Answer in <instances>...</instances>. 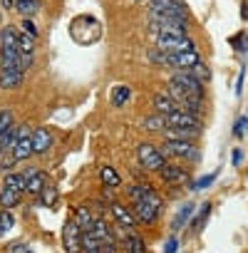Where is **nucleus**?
I'll use <instances>...</instances> for the list:
<instances>
[{"instance_id":"13","label":"nucleus","mask_w":248,"mask_h":253,"mask_svg":"<svg viewBox=\"0 0 248 253\" xmlns=\"http://www.w3.org/2000/svg\"><path fill=\"white\" fill-rule=\"evenodd\" d=\"M159 176H162V181L169 184V186H179V184L189 181V174H186L181 167H174V164H164V167L159 169Z\"/></svg>"},{"instance_id":"28","label":"nucleus","mask_w":248,"mask_h":253,"mask_svg":"<svg viewBox=\"0 0 248 253\" xmlns=\"http://www.w3.org/2000/svg\"><path fill=\"white\" fill-rule=\"evenodd\" d=\"M33 52H35V38H30V35H20V55H28V57H33Z\"/></svg>"},{"instance_id":"17","label":"nucleus","mask_w":248,"mask_h":253,"mask_svg":"<svg viewBox=\"0 0 248 253\" xmlns=\"http://www.w3.org/2000/svg\"><path fill=\"white\" fill-rule=\"evenodd\" d=\"M23 201V191H15V189H0V206H3V209H15L18 204Z\"/></svg>"},{"instance_id":"12","label":"nucleus","mask_w":248,"mask_h":253,"mask_svg":"<svg viewBox=\"0 0 248 253\" xmlns=\"http://www.w3.org/2000/svg\"><path fill=\"white\" fill-rule=\"evenodd\" d=\"M171 80H176L184 89H189L191 94H196V97H204V82L199 80V77H194L189 70H179Z\"/></svg>"},{"instance_id":"11","label":"nucleus","mask_w":248,"mask_h":253,"mask_svg":"<svg viewBox=\"0 0 248 253\" xmlns=\"http://www.w3.org/2000/svg\"><path fill=\"white\" fill-rule=\"evenodd\" d=\"M201 57L196 50H186V52H176V55H166V65L176 67V70H191L194 65H199Z\"/></svg>"},{"instance_id":"1","label":"nucleus","mask_w":248,"mask_h":253,"mask_svg":"<svg viewBox=\"0 0 248 253\" xmlns=\"http://www.w3.org/2000/svg\"><path fill=\"white\" fill-rule=\"evenodd\" d=\"M134 216H137V221H142V223H154L157 218H159V211H162V199L157 196V191H152L144 201H134Z\"/></svg>"},{"instance_id":"35","label":"nucleus","mask_w":248,"mask_h":253,"mask_svg":"<svg viewBox=\"0 0 248 253\" xmlns=\"http://www.w3.org/2000/svg\"><path fill=\"white\" fill-rule=\"evenodd\" d=\"M216 176H218V171H213V174H208V176H201L199 181H194L191 189H206V186H211V184L216 181Z\"/></svg>"},{"instance_id":"16","label":"nucleus","mask_w":248,"mask_h":253,"mask_svg":"<svg viewBox=\"0 0 248 253\" xmlns=\"http://www.w3.org/2000/svg\"><path fill=\"white\" fill-rule=\"evenodd\" d=\"M122 246H124V253H147L144 238H142V236H137L134 231H127V233H124Z\"/></svg>"},{"instance_id":"26","label":"nucleus","mask_w":248,"mask_h":253,"mask_svg":"<svg viewBox=\"0 0 248 253\" xmlns=\"http://www.w3.org/2000/svg\"><path fill=\"white\" fill-rule=\"evenodd\" d=\"M82 251L84 253H102V241L92 233H82Z\"/></svg>"},{"instance_id":"30","label":"nucleus","mask_w":248,"mask_h":253,"mask_svg":"<svg viewBox=\"0 0 248 253\" xmlns=\"http://www.w3.org/2000/svg\"><path fill=\"white\" fill-rule=\"evenodd\" d=\"M189 72H191L194 77H199L201 82H208V80H211V70H208V67H206L204 62H199V65H194V67H191Z\"/></svg>"},{"instance_id":"25","label":"nucleus","mask_w":248,"mask_h":253,"mask_svg":"<svg viewBox=\"0 0 248 253\" xmlns=\"http://www.w3.org/2000/svg\"><path fill=\"white\" fill-rule=\"evenodd\" d=\"M38 8H40L38 0H15V10H18L23 18H33V15L38 13Z\"/></svg>"},{"instance_id":"21","label":"nucleus","mask_w":248,"mask_h":253,"mask_svg":"<svg viewBox=\"0 0 248 253\" xmlns=\"http://www.w3.org/2000/svg\"><path fill=\"white\" fill-rule=\"evenodd\" d=\"M75 221L80 223L82 233H89V231H92V223H94V216L89 213V209H87V206H80V209H77V213H75Z\"/></svg>"},{"instance_id":"39","label":"nucleus","mask_w":248,"mask_h":253,"mask_svg":"<svg viewBox=\"0 0 248 253\" xmlns=\"http://www.w3.org/2000/svg\"><path fill=\"white\" fill-rule=\"evenodd\" d=\"M176 246H179V243H176V238H169V241H166L164 253H176Z\"/></svg>"},{"instance_id":"19","label":"nucleus","mask_w":248,"mask_h":253,"mask_svg":"<svg viewBox=\"0 0 248 253\" xmlns=\"http://www.w3.org/2000/svg\"><path fill=\"white\" fill-rule=\"evenodd\" d=\"M99 179H102V184H104L107 189H117V186L122 184V176L117 174L114 167H102V169H99Z\"/></svg>"},{"instance_id":"23","label":"nucleus","mask_w":248,"mask_h":253,"mask_svg":"<svg viewBox=\"0 0 248 253\" xmlns=\"http://www.w3.org/2000/svg\"><path fill=\"white\" fill-rule=\"evenodd\" d=\"M25 184H28L25 174H5V179H3L5 189H15V191H23V194H25Z\"/></svg>"},{"instance_id":"22","label":"nucleus","mask_w":248,"mask_h":253,"mask_svg":"<svg viewBox=\"0 0 248 253\" xmlns=\"http://www.w3.org/2000/svg\"><path fill=\"white\" fill-rule=\"evenodd\" d=\"M129 99H132V89L127 84H117L114 87V92H112V104L114 107H124Z\"/></svg>"},{"instance_id":"5","label":"nucleus","mask_w":248,"mask_h":253,"mask_svg":"<svg viewBox=\"0 0 248 253\" xmlns=\"http://www.w3.org/2000/svg\"><path fill=\"white\" fill-rule=\"evenodd\" d=\"M157 50L166 52V55H176V52H186V50H196L194 42L189 38H179V35H157Z\"/></svg>"},{"instance_id":"36","label":"nucleus","mask_w":248,"mask_h":253,"mask_svg":"<svg viewBox=\"0 0 248 253\" xmlns=\"http://www.w3.org/2000/svg\"><path fill=\"white\" fill-rule=\"evenodd\" d=\"M23 33L30 35V38H38V28H35V23L30 18H23Z\"/></svg>"},{"instance_id":"2","label":"nucleus","mask_w":248,"mask_h":253,"mask_svg":"<svg viewBox=\"0 0 248 253\" xmlns=\"http://www.w3.org/2000/svg\"><path fill=\"white\" fill-rule=\"evenodd\" d=\"M20 57V35L13 28H3V40H0V65L18 62Z\"/></svg>"},{"instance_id":"20","label":"nucleus","mask_w":248,"mask_h":253,"mask_svg":"<svg viewBox=\"0 0 248 253\" xmlns=\"http://www.w3.org/2000/svg\"><path fill=\"white\" fill-rule=\"evenodd\" d=\"M18 137H20V126H10V129H8L3 137H0V152H3V154L13 152V147H15Z\"/></svg>"},{"instance_id":"24","label":"nucleus","mask_w":248,"mask_h":253,"mask_svg":"<svg viewBox=\"0 0 248 253\" xmlns=\"http://www.w3.org/2000/svg\"><path fill=\"white\" fill-rule=\"evenodd\" d=\"M194 211H196V206H194L191 201H189V204H184V206H181V211L176 213V218H174V226H171V228H174V231H181V228H184V223L194 216Z\"/></svg>"},{"instance_id":"32","label":"nucleus","mask_w":248,"mask_h":253,"mask_svg":"<svg viewBox=\"0 0 248 253\" xmlns=\"http://www.w3.org/2000/svg\"><path fill=\"white\" fill-rule=\"evenodd\" d=\"M10 126H13V112L10 109H3V112H0V137H3Z\"/></svg>"},{"instance_id":"33","label":"nucleus","mask_w":248,"mask_h":253,"mask_svg":"<svg viewBox=\"0 0 248 253\" xmlns=\"http://www.w3.org/2000/svg\"><path fill=\"white\" fill-rule=\"evenodd\" d=\"M0 223H3V233H8V231L15 226V218H13V213H10L8 209L0 211Z\"/></svg>"},{"instance_id":"15","label":"nucleus","mask_w":248,"mask_h":253,"mask_svg":"<svg viewBox=\"0 0 248 253\" xmlns=\"http://www.w3.org/2000/svg\"><path fill=\"white\" fill-rule=\"evenodd\" d=\"M25 176H28L25 191H28L30 196H40L42 189L47 186V174H45V171H28Z\"/></svg>"},{"instance_id":"43","label":"nucleus","mask_w":248,"mask_h":253,"mask_svg":"<svg viewBox=\"0 0 248 253\" xmlns=\"http://www.w3.org/2000/svg\"><path fill=\"white\" fill-rule=\"evenodd\" d=\"M0 236H3V223H0Z\"/></svg>"},{"instance_id":"31","label":"nucleus","mask_w":248,"mask_h":253,"mask_svg":"<svg viewBox=\"0 0 248 253\" xmlns=\"http://www.w3.org/2000/svg\"><path fill=\"white\" fill-rule=\"evenodd\" d=\"M208 216H211V204H204V206H201V213H199L196 221H194V231H201L204 223L208 221Z\"/></svg>"},{"instance_id":"37","label":"nucleus","mask_w":248,"mask_h":253,"mask_svg":"<svg viewBox=\"0 0 248 253\" xmlns=\"http://www.w3.org/2000/svg\"><path fill=\"white\" fill-rule=\"evenodd\" d=\"M246 132H248V117H243V119H238V122H236L233 134H236V137H243Z\"/></svg>"},{"instance_id":"14","label":"nucleus","mask_w":248,"mask_h":253,"mask_svg":"<svg viewBox=\"0 0 248 253\" xmlns=\"http://www.w3.org/2000/svg\"><path fill=\"white\" fill-rule=\"evenodd\" d=\"M50 147H52V134L45 129V126H38V129L33 132V149H35V154L42 157V154L50 152Z\"/></svg>"},{"instance_id":"3","label":"nucleus","mask_w":248,"mask_h":253,"mask_svg":"<svg viewBox=\"0 0 248 253\" xmlns=\"http://www.w3.org/2000/svg\"><path fill=\"white\" fill-rule=\"evenodd\" d=\"M147 8H149V15H166V18H179V20L189 18L181 0H147Z\"/></svg>"},{"instance_id":"18","label":"nucleus","mask_w":248,"mask_h":253,"mask_svg":"<svg viewBox=\"0 0 248 253\" xmlns=\"http://www.w3.org/2000/svg\"><path fill=\"white\" fill-rule=\"evenodd\" d=\"M154 107H157V112L164 114V117H169L171 112L179 109V104H176L169 94H154Z\"/></svg>"},{"instance_id":"9","label":"nucleus","mask_w":248,"mask_h":253,"mask_svg":"<svg viewBox=\"0 0 248 253\" xmlns=\"http://www.w3.org/2000/svg\"><path fill=\"white\" fill-rule=\"evenodd\" d=\"M109 211H112V216H114V221H117V226H122L124 231H134L137 228V216H134V211H129L124 204H119V201H112V206H109Z\"/></svg>"},{"instance_id":"34","label":"nucleus","mask_w":248,"mask_h":253,"mask_svg":"<svg viewBox=\"0 0 248 253\" xmlns=\"http://www.w3.org/2000/svg\"><path fill=\"white\" fill-rule=\"evenodd\" d=\"M15 162H18V159L13 157V152L3 154V159H0V171H5V174H8V171H10V169L15 167Z\"/></svg>"},{"instance_id":"41","label":"nucleus","mask_w":248,"mask_h":253,"mask_svg":"<svg viewBox=\"0 0 248 253\" xmlns=\"http://www.w3.org/2000/svg\"><path fill=\"white\" fill-rule=\"evenodd\" d=\"M243 77H246V70H241V75H238V87H236V94H241V89H243Z\"/></svg>"},{"instance_id":"10","label":"nucleus","mask_w":248,"mask_h":253,"mask_svg":"<svg viewBox=\"0 0 248 253\" xmlns=\"http://www.w3.org/2000/svg\"><path fill=\"white\" fill-rule=\"evenodd\" d=\"M33 154H35V149H33V134L28 132L25 124H20V137H18V142L13 147V157L18 162H23V159H30Z\"/></svg>"},{"instance_id":"40","label":"nucleus","mask_w":248,"mask_h":253,"mask_svg":"<svg viewBox=\"0 0 248 253\" xmlns=\"http://www.w3.org/2000/svg\"><path fill=\"white\" fill-rule=\"evenodd\" d=\"M0 5H3L5 10H15V0H0Z\"/></svg>"},{"instance_id":"4","label":"nucleus","mask_w":248,"mask_h":253,"mask_svg":"<svg viewBox=\"0 0 248 253\" xmlns=\"http://www.w3.org/2000/svg\"><path fill=\"white\" fill-rule=\"evenodd\" d=\"M137 159H139V164H142L147 171H159V169L166 164L164 152H162V149H157V147H154V144H149V142H144V144H139V147H137Z\"/></svg>"},{"instance_id":"7","label":"nucleus","mask_w":248,"mask_h":253,"mask_svg":"<svg viewBox=\"0 0 248 253\" xmlns=\"http://www.w3.org/2000/svg\"><path fill=\"white\" fill-rule=\"evenodd\" d=\"M164 154L176 157V159H196V157H199V149H196L194 142H189V139H166Z\"/></svg>"},{"instance_id":"8","label":"nucleus","mask_w":248,"mask_h":253,"mask_svg":"<svg viewBox=\"0 0 248 253\" xmlns=\"http://www.w3.org/2000/svg\"><path fill=\"white\" fill-rule=\"evenodd\" d=\"M25 80V72L20 70L18 62H8V65H0V87L3 89H15L20 87Z\"/></svg>"},{"instance_id":"27","label":"nucleus","mask_w":248,"mask_h":253,"mask_svg":"<svg viewBox=\"0 0 248 253\" xmlns=\"http://www.w3.org/2000/svg\"><path fill=\"white\" fill-rule=\"evenodd\" d=\"M166 126V117L164 114H157V117H147L144 119V129L147 132H164Z\"/></svg>"},{"instance_id":"38","label":"nucleus","mask_w":248,"mask_h":253,"mask_svg":"<svg viewBox=\"0 0 248 253\" xmlns=\"http://www.w3.org/2000/svg\"><path fill=\"white\" fill-rule=\"evenodd\" d=\"M8 253H35L28 243H15V246H10L8 248Z\"/></svg>"},{"instance_id":"42","label":"nucleus","mask_w":248,"mask_h":253,"mask_svg":"<svg viewBox=\"0 0 248 253\" xmlns=\"http://www.w3.org/2000/svg\"><path fill=\"white\" fill-rule=\"evenodd\" d=\"M243 20H248V3L243 5Z\"/></svg>"},{"instance_id":"6","label":"nucleus","mask_w":248,"mask_h":253,"mask_svg":"<svg viewBox=\"0 0 248 253\" xmlns=\"http://www.w3.org/2000/svg\"><path fill=\"white\" fill-rule=\"evenodd\" d=\"M62 246L67 253H80L82 251V228L75 218H67L62 226Z\"/></svg>"},{"instance_id":"29","label":"nucleus","mask_w":248,"mask_h":253,"mask_svg":"<svg viewBox=\"0 0 248 253\" xmlns=\"http://www.w3.org/2000/svg\"><path fill=\"white\" fill-rule=\"evenodd\" d=\"M40 201H42V206H52V204L57 201V189L47 184V186L42 189V194H40Z\"/></svg>"}]
</instances>
